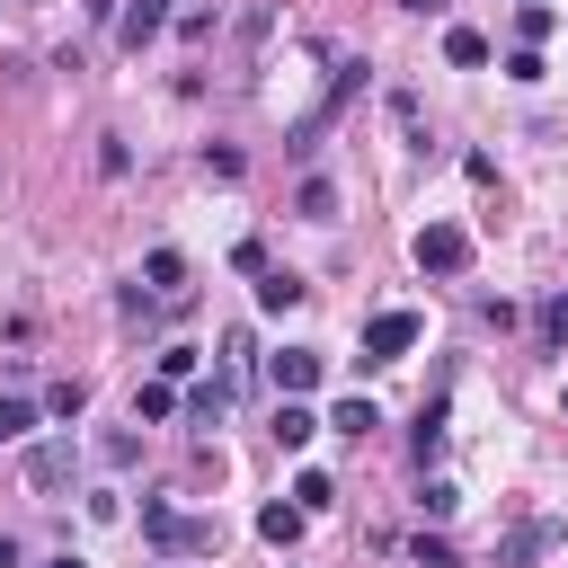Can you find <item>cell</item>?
<instances>
[{"label":"cell","instance_id":"obj_1","mask_svg":"<svg viewBox=\"0 0 568 568\" xmlns=\"http://www.w3.org/2000/svg\"><path fill=\"white\" fill-rule=\"evenodd\" d=\"M142 541H151L160 559H222V524H213V515H186V506H169V497H142Z\"/></svg>","mask_w":568,"mask_h":568},{"label":"cell","instance_id":"obj_2","mask_svg":"<svg viewBox=\"0 0 568 568\" xmlns=\"http://www.w3.org/2000/svg\"><path fill=\"white\" fill-rule=\"evenodd\" d=\"M417 337H426L417 311H373V320H364V364H399Z\"/></svg>","mask_w":568,"mask_h":568},{"label":"cell","instance_id":"obj_3","mask_svg":"<svg viewBox=\"0 0 568 568\" xmlns=\"http://www.w3.org/2000/svg\"><path fill=\"white\" fill-rule=\"evenodd\" d=\"M417 266H426V275H462V266H470V231H462V222H426V231H417Z\"/></svg>","mask_w":568,"mask_h":568},{"label":"cell","instance_id":"obj_4","mask_svg":"<svg viewBox=\"0 0 568 568\" xmlns=\"http://www.w3.org/2000/svg\"><path fill=\"white\" fill-rule=\"evenodd\" d=\"M133 293H142V302H169V311H186V257H178V248H151Z\"/></svg>","mask_w":568,"mask_h":568},{"label":"cell","instance_id":"obj_5","mask_svg":"<svg viewBox=\"0 0 568 568\" xmlns=\"http://www.w3.org/2000/svg\"><path fill=\"white\" fill-rule=\"evenodd\" d=\"M266 373H275V390H284V399H302V390H320L328 355H320V346H275V355H266Z\"/></svg>","mask_w":568,"mask_h":568},{"label":"cell","instance_id":"obj_6","mask_svg":"<svg viewBox=\"0 0 568 568\" xmlns=\"http://www.w3.org/2000/svg\"><path fill=\"white\" fill-rule=\"evenodd\" d=\"M541 550H559V515H532V524H515V532L497 541V568H532Z\"/></svg>","mask_w":568,"mask_h":568},{"label":"cell","instance_id":"obj_7","mask_svg":"<svg viewBox=\"0 0 568 568\" xmlns=\"http://www.w3.org/2000/svg\"><path fill=\"white\" fill-rule=\"evenodd\" d=\"M151 36H169V0H124V9H115V44L142 53Z\"/></svg>","mask_w":568,"mask_h":568},{"label":"cell","instance_id":"obj_8","mask_svg":"<svg viewBox=\"0 0 568 568\" xmlns=\"http://www.w3.org/2000/svg\"><path fill=\"white\" fill-rule=\"evenodd\" d=\"M435 453H444V390H435V399L417 408V426H408V462L435 470Z\"/></svg>","mask_w":568,"mask_h":568},{"label":"cell","instance_id":"obj_9","mask_svg":"<svg viewBox=\"0 0 568 568\" xmlns=\"http://www.w3.org/2000/svg\"><path fill=\"white\" fill-rule=\"evenodd\" d=\"M302 524H311V515H302L293 497H266V506H257V541H275V550H293V541H302Z\"/></svg>","mask_w":568,"mask_h":568},{"label":"cell","instance_id":"obj_10","mask_svg":"<svg viewBox=\"0 0 568 568\" xmlns=\"http://www.w3.org/2000/svg\"><path fill=\"white\" fill-rule=\"evenodd\" d=\"M62 479H71V435H53V444L27 453V488H62Z\"/></svg>","mask_w":568,"mask_h":568},{"label":"cell","instance_id":"obj_11","mask_svg":"<svg viewBox=\"0 0 568 568\" xmlns=\"http://www.w3.org/2000/svg\"><path fill=\"white\" fill-rule=\"evenodd\" d=\"M266 435H275V444H284V453H302V444H311V435H320V417H311V408H302V399H275V426H266Z\"/></svg>","mask_w":568,"mask_h":568},{"label":"cell","instance_id":"obj_12","mask_svg":"<svg viewBox=\"0 0 568 568\" xmlns=\"http://www.w3.org/2000/svg\"><path fill=\"white\" fill-rule=\"evenodd\" d=\"M444 62H453V71H479V62H488V36H479V27H444Z\"/></svg>","mask_w":568,"mask_h":568},{"label":"cell","instance_id":"obj_13","mask_svg":"<svg viewBox=\"0 0 568 568\" xmlns=\"http://www.w3.org/2000/svg\"><path fill=\"white\" fill-rule=\"evenodd\" d=\"M302 293H311V284H302V275H284V266H266V275H257V311H293Z\"/></svg>","mask_w":568,"mask_h":568},{"label":"cell","instance_id":"obj_14","mask_svg":"<svg viewBox=\"0 0 568 568\" xmlns=\"http://www.w3.org/2000/svg\"><path fill=\"white\" fill-rule=\"evenodd\" d=\"M453 506H462V488H453V479H435V470H417V515H426V524H444Z\"/></svg>","mask_w":568,"mask_h":568},{"label":"cell","instance_id":"obj_15","mask_svg":"<svg viewBox=\"0 0 568 568\" xmlns=\"http://www.w3.org/2000/svg\"><path fill=\"white\" fill-rule=\"evenodd\" d=\"M293 213H302V222H337V186H328V178H302Z\"/></svg>","mask_w":568,"mask_h":568},{"label":"cell","instance_id":"obj_16","mask_svg":"<svg viewBox=\"0 0 568 568\" xmlns=\"http://www.w3.org/2000/svg\"><path fill=\"white\" fill-rule=\"evenodd\" d=\"M231 390H240V382H231V373H213V382H195V390H186V408H195V417L213 426V417L231 408Z\"/></svg>","mask_w":568,"mask_h":568},{"label":"cell","instance_id":"obj_17","mask_svg":"<svg viewBox=\"0 0 568 568\" xmlns=\"http://www.w3.org/2000/svg\"><path fill=\"white\" fill-rule=\"evenodd\" d=\"M328 426H337V435H373V426H382V408H373V399H355V390H346V399H337V408H328Z\"/></svg>","mask_w":568,"mask_h":568},{"label":"cell","instance_id":"obj_18","mask_svg":"<svg viewBox=\"0 0 568 568\" xmlns=\"http://www.w3.org/2000/svg\"><path fill=\"white\" fill-rule=\"evenodd\" d=\"M169 408H178V390H169V382H142V390H133V426H160Z\"/></svg>","mask_w":568,"mask_h":568},{"label":"cell","instance_id":"obj_19","mask_svg":"<svg viewBox=\"0 0 568 568\" xmlns=\"http://www.w3.org/2000/svg\"><path fill=\"white\" fill-rule=\"evenodd\" d=\"M293 506H302V515H328V506H337L328 470H302V479H293Z\"/></svg>","mask_w":568,"mask_h":568},{"label":"cell","instance_id":"obj_20","mask_svg":"<svg viewBox=\"0 0 568 568\" xmlns=\"http://www.w3.org/2000/svg\"><path fill=\"white\" fill-rule=\"evenodd\" d=\"M80 408H89V382H53V390H44V417H62V426H71Z\"/></svg>","mask_w":568,"mask_h":568},{"label":"cell","instance_id":"obj_21","mask_svg":"<svg viewBox=\"0 0 568 568\" xmlns=\"http://www.w3.org/2000/svg\"><path fill=\"white\" fill-rule=\"evenodd\" d=\"M408 559H417V568H462V559H453V541H444V532H417V541H408Z\"/></svg>","mask_w":568,"mask_h":568},{"label":"cell","instance_id":"obj_22","mask_svg":"<svg viewBox=\"0 0 568 568\" xmlns=\"http://www.w3.org/2000/svg\"><path fill=\"white\" fill-rule=\"evenodd\" d=\"M36 426V399H0V444H18Z\"/></svg>","mask_w":568,"mask_h":568},{"label":"cell","instance_id":"obj_23","mask_svg":"<svg viewBox=\"0 0 568 568\" xmlns=\"http://www.w3.org/2000/svg\"><path fill=\"white\" fill-rule=\"evenodd\" d=\"M515 36H524V44H541V36H550V9H541V0H524V9H515Z\"/></svg>","mask_w":568,"mask_h":568},{"label":"cell","instance_id":"obj_24","mask_svg":"<svg viewBox=\"0 0 568 568\" xmlns=\"http://www.w3.org/2000/svg\"><path fill=\"white\" fill-rule=\"evenodd\" d=\"M390 115H399V133L426 151V124H417V98H408V89H390Z\"/></svg>","mask_w":568,"mask_h":568},{"label":"cell","instance_id":"obj_25","mask_svg":"<svg viewBox=\"0 0 568 568\" xmlns=\"http://www.w3.org/2000/svg\"><path fill=\"white\" fill-rule=\"evenodd\" d=\"M98 169H106V178H124V169H133V151H124V133H98Z\"/></svg>","mask_w":568,"mask_h":568},{"label":"cell","instance_id":"obj_26","mask_svg":"<svg viewBox=\"0 0 568 568\" xmlns=\"http://www.w3.org/2000/svg\"><path fill=\"white\" fill-rule=\"evenodd\" d=\"M506 80H524V89H532V80H541V53H532V44H515V53H506Z\"/></svg>","mask_w":568,"mask_h":568},{"label":"cell","instance_id":"obj_27","mask_svg":"<svg viewBox=\"0 0 568 568\" xmlns=\"http://www.w3.org/2000/svg\"><path fill=\"white\" fill-rule=\"evenodd\" d=\"M222 373H231V382L248 373V328H231V337H222Z\"/></svg>","mask_w":568,"mask_h":568},{"label":"cell","instance_id":"obj_28","mask_svg":"<svg viewBox=\"0 0 568 568\" xmlns=\"http://www.w3.org/2000/svg\"><path fill=\"white\" fill-rule=\"evenodd\" d=\"M195 373V346H160V382H186Z\"/></svg>","mask_w":568,"mask_h":568},{"label":"cell","instance_id":"obj_29","mask_svg":"<svg viewBox=\"0 0 568 568\" xmlns=\"http://www.w3.org/2000/svg\"><path fill=\"white\" fill-rule=\"evenodd\" d=\"M541 328H550V337H559V346H568V293H559V302H550V311H541Z\"/></svg>","mask_w":568,"mask_h":568},{"label":"cell","instance_id":"obj_30","mask_svg":"<svg viewBox=\"0 0 568 568\" xmlns=\"http://www.w3.org/2000/svg\"><path fill=\"white\" fill-rule=\"evenodd\" d=\"M80 9H89L98 27H115V9H124V0H80Z\"/></svg>","mask_w":568,"mask_h":568},{"label":"cell","instance_id":"obj_31","mask_svg":"<svg viewBox=\"0 0 568 568\" xmlns=\"http://www.w3.org/2000/svg\"><path fill=\"white\" fill-rule=\"evenodd\" d=\"M399 9H408V18H444L453 0H399Z\"/></svg>","mask_w":568,"mask_h":568},{"label":"cell","instance_id":"obj_32","mask_svg":"<svg viewBox=\"0 0 568 568\" xmlns=\"http://www.w3.org/2000/svg\"><path fill=\"white\" fill-rule=\"evenodd\" d=\"M0 568H18V541H9V532H0Z\"/></svg>","mask_w":568,"mask_h":568},{"label":"cell","instance_id":"obj_33","mask_svg":"<svg viewBox=\"0 0 568 568\" xmlns=\"http://www.w3.org/2000/svg\"><path fill=\"white\" fill-rule=\"evenodd\" d=\"M36 568H89V559H71V550H62V559H36Z\"/></svg>","mask_w":568,"mask_h":568},{"label":"cell","instance_id":"obj_34","mask_svg":"<svg viewBox=\"0 0 568 568\" xmlns=\"http://www.w3.org/2000/svg\"><path fill=\"white\" fill-rule=\"evenodd\" d=\"M169 568H178V559H169Z\"/></svg>","mask_w":568,"mask_h":568}]
</instances>
